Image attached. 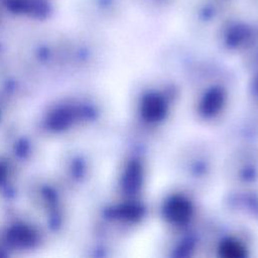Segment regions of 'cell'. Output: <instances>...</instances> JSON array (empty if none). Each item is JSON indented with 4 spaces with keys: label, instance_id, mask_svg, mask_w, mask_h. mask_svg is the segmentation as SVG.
Masks as SVG:
<instances>
[{
    "label": "cell",
    "instance_id": "6da1fadb",
    "mask_svg": "<svg viewBox=\"0 0 258 258\" xmlns=\"http://www.w3.org/2000/svg\"><path fill=\"white\" fill-rule=\"evenodd\" d=\"M7 242L17 248L32 247L37 241L36 232L29 226L24 224H16L12 226L6 236Z\"/></svg>",
    "mask_w": 258,
    "mask_h": 258
},
{
    "label": "cell",
    "instance_id": "7a4b0ae2",
    "mask_svg": "<svg viewBox=\"0 0 258 258\" xmlns=\"http://www.w3.org/2000/svg\"><path fill=\"white\" fill-rule=\"evenodd\" d=\"M75 117L76 113L72 108L68 106L58 107L47 115L46 126L52 131H62L72 125Z\"/></svg>",
    "mask_w": 258,
    "mask_h": 258
},
{
    "label": "cell",
    "instance_id": "3957f363",
    "mask_svg": "<svg viewBox=\"0 0 258 258\" xmlns=\"http://www.w3.org/2000/svg\"><path fill=\"white\" fill-rule=\"evenodd\" d=\"M6 174H7V168H6V166H5L3 163L0 162V182L5 179Z\"/></svg>",
    "mask_w": 258,
    "mask_h": 258
}]
</instances>
